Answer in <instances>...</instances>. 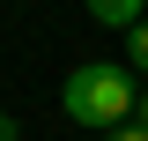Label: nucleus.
<instances>
[{
  "instance_id": "1",
  "label": "nucleus",
  "mask_w": 148,
  "mask_h": 141,
  "mask_svg": "<svg viewBox=\"0 0 148 141\" xmlns=\"http://www.w3.org/2000/svg\"><path fill=\"white\" fill-rule=\"evenodd\" d=\"M133 67H119V59H89V67H74L67 89H59V111H67L74 126H96V134H111V126L133 119Z\"/></svg>"
},
{
  "instance_id": "2",
  "label": "nucleus",
  "mask_w": 148,
  "mask_h": 141,
  "mask_svg": "<svg viewBox=\"0 0 148 141\" xmlns=\"http://www.w3.org/2000/svg\"><path fill=\"white\" fill-rule=\"evenodd\" d=\"M82 8H89L104 30H133V22L148 15V0H82Z\"/></svg>"
},
{
  "instance_id": "3",
  "label": "nucleus",
  "mask_w": 148,
  "mask_h": 141,
  "mask_svg": "<svg viewBox=\"0 0 148 141\" xmlns=\"http://www.w3.org/2000/svg\"><path fill=\"white\" fill-rule=\"evenodd\" d=\"M126 67H133V74H148V15L126 30Z\"/></svg>"
},
{
  "instance_id": "4",
  "label": "nucleus",
  "mask_w": 148,
  "mask_h": 141,
  "mask_svg": "<svg viewBox=\"0 0 148 141\" xmlns=\"http://www.w3.org/2000/svg\"><path fill=\"white\" fill-rule=\"evenodd\" d=\"M104 141H148V126H133V119H126V126H111Z\"/></svg>"
},
{
  "instance_id": "5",
  "label": "nucleus",
  "mask_w": 148,
  "mask_h": 141,
  "mask_svg": "<svg viewBox=\"0 0 148 141\" xmlns=\"http://www.w3.org/2000/svg\"><path fill=\"white\" fill-rule=\"evenodd\" d=\"M133 126H148V89H141V97H133Z\"/></svg>"
},
{
  "instance_id": "6",
  "label": "nucleus",
  "mask_w": 148,
  "mask_h": 141,
  "mask_svg": "<svg viewBox=\"0 0 148 141\" xmlns=\"http://www.w3.org/2000/svg\"><path fill=\"white\" fill-rule=\"evenodd\" d=\"M0 141H22V134H15V119H0Z\"/></svg>"
}]
</instances>
